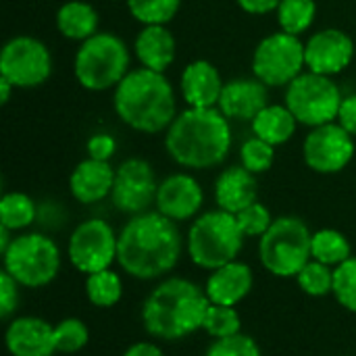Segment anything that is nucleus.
I'll list each match as a JSON object with an SVG mask.
<instances>
[{"label":"nucleus","mask_w":356,"mask_h":356,"mask_svg":"<svg viewBox=\"0 0 356 356\" xmlns=\"http://www.w3.org/2000/svg\"><path fill=\"white\" fill-rule=\"evenodd\" d=\"M181 250L184 238L177 223L159 211H146L121 227L117 263L134 280L152 282L177 267Z\"/></svg>","instance_id":"obj_1"},{"label":"nucleus","mask_w":356,"mask_h":356,"mask_svg":"<svg viewBox=\"0 0 356 356\" xmlns=\"http://www.w3.org/2000/svg\"><path fill=\"white\" fill-rule=\"evenodd\" d=\"M209 307L204 288L186 277H165L142 305V325L154 340L177 342L202 330Z\"/></svg>","instance_id":"obj_2"},{"label":"nucleus","mask_w":356,"mask_h":356,"mask_svg":"<svg viewBox=\"0 0 356 356\" xmlns=\"http://www.w3.org/2000/svg\"><path fill=\"white\" fill-rule=\"evenodd\" d=\"M169 156L192 171L221 165L232 150L229 119L219 108H192L177 113L165 136Z\"/></svg>","instance_id":"obj_3"},{"label":"nucleus","mask_w":356,"mask_h":356,"mask_svg":"<svg viewBox=\"0 0 356 356\" xmlns=\"http://www.w3.org/2000/svg\"><path fill=\"white\" fill-rule=\"evenodd\" d=\"M113 106L117 117L140 134H161L177 117V100L165 73L146 67L131 69L115 88Z\"/></svg>","instance_id":"obj_4"},{"label":"nucleus","mask_w":356,"mask_h":356,"mask_svg":"<svg viewBox=\"0 0 356 356\" xmlns=\"http://www.w3.org/2000/svg\"><path fill=\"white\" fill-rule=\"evenodd\" d=\"M244 232L238 217L215 209L198 215L186 236V250L190 261L207 271L238 261L244 248Z\"/></svg>","instance_id":"obj_5"},{"label":"nucleus","mask_w":356,"mask_h":356,"mask_svg":"<svg viewBox=\"0 0 356 356\" xmlns=\"http://www.w3.org/2000/svg\"><path fill=\"white\" fill-rule=\"evenodd\" d=\"M129 63L131 54L127 44L111 31H98L77 48L73 73L81 88L90 92H104L123 81L131 71Z\"/></svg>","instance_id":"obj_6"},{"label":"nucleus","mask_w":356,"mask_h":356,"mask_svg":"<svg viewBox=\"0 0 356 356\" xmlns=\"http://www.w3.org/2000/svg\"><path fill=\"white\" fill-rule=\"evenodd\" d=\"M313 234L300 217H277L259 238V261L275 277H296L311 257Z\"/></svg>","instance_id":"obj_7"},{"label":"nucleus","mask_w":356,"mask_h":356,"mask_svg":"<svg viewBox=\"0 0 356 356\" xmlns=\"http://www.w3.org/2000/svg\"><path fill=\"white\" fill-rule=\"evenodd\" d=\"M4 271L21 288H44L60 271V248L42 232H25L13 238L2 252Z\"/></svg>","instance_id":"obj_8"},{"label":"nucleus","mask_w":356,"mask_h":356,"mask_svg":"<svg viewBox=\"0 0 356 356\" xmlns=\"http://www.w3.org/2000/svg\"><path fill=\"white\" fill-rule=\"evenodd\" d=\"M342 98L344 96L332 77L305 71L286 88L284 104L292 111L300 125L313 129L338 119Z\"/></svg>","instance_id":"obj_9"},{"label":"nucleus","mask_w":356,"mask_h":356,"mask_svg":"<svg viewBox=\"0 0 356 356\" xmlns=\"http://www.w3.org/2000/svg\"><path fill=\"white\" fill-rule=\"evenodd\" d=\"M305 67V42L286 31L263 38L252 52V73L267 88H288Z\"/></svg>","instance_id":"obj_10"},{"label":"nucleus","mask_w":356,"mask_h":356,"mask_svg":"<svg viewBox=\"0 0 356 356\" xmlns=\"http://www.w3.org/2000/svg\"><path fill=\"white\" fill-rule=\"evenodd\" d=\"M119 234L104 219H86L69 236V263L83 275L111 269L117 261Z\"/></svg>","instance_id":"obj_11"},{"label":"nucleus","mask_w":356,"mask_h":356,"mask_svg":"<svg viewBox=\"0 0 356 356\" xmlns=\"http://www.w3.org/2000/svg\"><path fill=\"white\" fill-rule=\"evenodd\" d=\"M52 73V56L44 42L31 35L10 38L0 52V75L15 88L29 90L46 83Z\"/></svg>","instance_id":"obj_12"},{"label":"nucleus","mask_w":356,"mask_h":356,"mask_svg":"<svg viewBox=\"0 0 356 356\" xmlns=\"http://www.w3.org/2000/svg\"><path fill=\"white\" fill-rule=\"evenodd\" d=\"M355 156V138L338 123L313 127L302 144V159L315 173H340Z\"/></svg>","instance_id":"obj_13"},{"label":"nucleus","mask_w":356,"mask_h":356,"mask_svg":"<svg viewBox=\"0 0 356 356\" xmlns=\"http://www.w3.org/2000/svg\"><path fill=\"white\" fill-rule=\"evenodd\" d=\"M159 181L154 169L144 159H127L117 167L111 200L125 215H142L156 202Z\"/></svg>","instance_id":"obj_14"},{"label":"nucleus","mask_w":356,"mask_h":356,"mask_svg":"<svg viewBox=\"0 0 356 356\" xmlns=\"http://www.w3.org/2000/svg\"><path fill=\"white\" fill-rule=\"evenodd\" d=\"M356 54L353 38L342 29H321L305 42L307 69L319 75L334 77L350 67Z\"/></svg>","instance_id":"obj_15"},{"label":"nucleus","mask_w":356,"mask_h":356,"mask_svg":"<svg viewBox=\"0 0 356 356\" xmlns=\"http://www.w3.org/2000/svg\"><path fill=\"white\" fill-rule=\"evenodd\" d=\"M204 204L202 186L190 173H173L159 181L156 190V211L175 223L196 219Z\"/></svg>","instance_id":"obj_16"},{"label":"nucleus","mask_w":356,"mask_h":356,"mask_svg":"<svg viewBox=\"0 0 356 356\" xmlns=\"http://www.w3.org/2000/svg\"><path fill=\"white\" fill-rule=\"evenodd\" d=\"M4 346L10 356H52L56 355L54 325L42 317H15L4 332Z\"/></svg>","instance_id":"obj_17"},{"label":"nucleus","mask_w":356,"mask_h":356,"mask_svg":"<svg viewBox=\"0 0 356 356\" xmlns=\"http://www.w3.org/2000/svg\"><path fill=\"white\" fill-rule=\"evenodd\" d=\"M269 104V88L257 77L225 81L217 108L229 121H252Z\"/></svg>","instance_id":"obj_18"},{"label":"nucleus","mask_w":356,"mask_h":356,"mask_svg":"<svg viewBox=\"0 0 356 356\" xmlns=\"http://www.w3.org/2000/svg\"><path fill=\"white\" fill-rule=\"evenodd\" d=\"M225 81L211 60L198 58L186 65L179 81L181 96L192 108H217Z\"/></svg>","instance_id":"obj_19"},{"label":"nucleus","mask_w":356,"mask_h":356,"mask_svg":"<svg viewBox=\"0 0 356 356\" xmlns=\"http://www.w3.org/2000/svg\"><path fill=\"white\" fill-rule=\"evenodd\" d=\"M254 286V273L250 265L242 261H232L209 273L204 282V292L213 305L236 307L240 305Z\"/></svg>","instance_id":"obj_20"},{"label":"nucleus","mask_w":356,"mask_h":356,"mask_svg":"<svg viewBox=\"0 0 356 356\" xmlns=\"http://www.w3.org/2000/svg\"><path fill=\"white\" fill-rule=\"evenodd\" d=\"M115 173L117 169L108 161H96L86 159L75 165L69 177V190L71 196L79 204H96L111 196L115 186Z\"/></svg>","instance_id":"obj_21"},{"label":"nucleus","mask_w":356,"mask_h":356,"mask_svg":"<svg viewBox=\"0 0 356 356\" xmlns=\"http://www.w3.org/2000/svg\"><path fill=\"white\" fill-rule=\"evenodd\" d=\"M259 184L254 173H250L242 165H234L223 169L215 179V202L217 209L238 215L252 202H257Z\"/></svg>","instance_id":"obj_22"},{"label":"nucleus","mask_w":356,"mask_h":356,"mask_svg":"<svg viewBox=\"0 0 356 356\" xmlns=\"http://www.w3.org/2000/svg\"><path fill=\"white\" fill-rule=\"evenodd\" d=\"M177 44L167 25H144L134 42L138 63L150 71L165 73L175 60Z\"/></svg>","instance_id":"obj_23"},{"label":"nucleus","mask_w":356,"mask_h":356,"mask_svg":"<svg viewBox=\"0 0 356 356\" xmlns=\"http://www.w3.org/2000/svg\"><path fill=\"white\" fill-rule=\"evenodd\" d=\"M100 15L98 10L83 0H69L56 10V29L63 38L86 42L98 33Z\"/></svg>","instance_id":"obj_24"},{"label":"nucleus","mask_w":356,"mask_h":356,"mask_svg":"<svg viewBox=\"0 0 356 356\" xmlns=\"http://www.w3.org/2000/svg\"><path fill=\"white\" fill-rule=\"evenodd\" d=\"M252 134L271 146H282L290 142L296 134L298 121L286 104H267L252 121Z\"/></svg>","instance_id":"obj_25"},{"label":"nucleus","mask_w":356,"mask_h":356,"mask_svg":"<svg viewBox=\"0 0 356 356\" xmlns=\"http://www.w3.org/2000/svg\"><path fill=\"white\" fill-rule=\"evenodd\" d=\"M311 257L315 261L336 269L338 265H342L344 261H348L353 257V248H350L348 238L342 232L325 227V229H317L313 234Z\"/></svg>","instance_id":"obj_26"},{"label":"nucleus","mask_w":356,"mask_h":356,"mask_svg":"<svg viewBox=\"0 0 356 356\" xmlns=\"http://www.w3.org/2000/svg\"><path fill=\"white\" fill-rule=\"evenodd\" d=\"M38 219V207L25 192H6L0 200V225L10 232H25Z\"/></svg>","instance_id":"obj_27"},{"label":"nucleus","mask_w":356,"mask_h":356,"mask_svg":"<svg viewBox=\"0 0 356 356\" xmlns=\"http://www.w3.org/2000/svg\"><path fill=\"white\" fill-rule=\"evenodd\" d=\"M86 296L90 305L98 309L115 307L123 296V282L121 275L113 269H104L86 277Z\"/></svg>","instance_id":"obj_28"},{"label":"nucleus","mask_w":356,"mask_h":356,"mask_svg":"<svg viewBox=\"0 0 356 356\" xmlns=\"http://www.w3.org/2000/svg\"><path fill=\"white\" fill-rule=\"evenodd\" d=\"M275 13L282 31L300 38V33L313 25L317 17V4L315 0H282Z\"/></svg>","instance_id":"obj_29"},{"label":"nucleus","mask_w":356,"mask_h":356,"mask_svg":"<svg viewBox=\"0 0 356 356\" xmlns=\"http://www.w3.org/2000/svg\"><path fill=\"white\" fill-rule=\"evenodd\" d=\"M129 15L142 25H167L179 13L181 0H125Z\"/></svg>","instance_id":"obj_30"},{"label":"nucleus","mask_w":356,"mask_h":356,"mask_svg":"<svg viewBox=\"0 0 356 356\" xmlns=\"http://www.w3.org/2000/svg\"><path fill=\"white\" fill-rule=\"evenodd\" d=\"M300 290L313 298H323L334 292V267L311 259L296 275Z\"/></svg>","instance_id":"obj_31"},{"label":"nucleus","mask_w":356,"mask_h":356,"mask_svg":"<svg viewBox=\"0 0 356 356\" xmlns=\"http://www.w3.org/2000/svg\"><path fill=\"white\" fill-rule=\"evenodd\" d=\"M202 330L213 340H221V338L242 334L240 313L236 311V307H225V305H213L211 302V307L207 311V317H204Z\"/></svg>","instance_id":"obj_32"},{"label":"nucleus","mask_w":356,"mask_h":356,"mask_svg":"<svg viewBox=\"0 0 356 356\" xmlns=\"http://www.w3.org/2000/svg\"><path fill=\"white\" fill-rule=\"evenodd\" d=\"M90 342L88 325L77 317H67L54 325V344L56 353L63 355H75L83 350Z\"/></svg>","instance_id":"obj_33"},{"label":"nucleus","mask_w":356,"mask_h":356,"mask_svg":"<svg viewBox=\"0 0 356 356\" xmlns=\"http://www.w3.org/2000/svg\"><path fill=\"white\" fill-rule=\"evenodd\" d=\"M273 161H275V146H271L269 142L257 136L248 138L240 148V165L254 175L269 171L273 167Z\"/></svg>","instance_id":"obj_34"},{"label":"nucleus","mask_w":356,"mask_h":356,"mask_svg":"<svg viewBox=\"0 0 356 356\" xmlns=\"http://www.w3.org/2000/svg\"><path fill=\"white\" fill-rule=\"evenodd\" d=\"M336 300L350 313H356V257H350L334 269Z\"/></svg>","instance_id":"obj_35"},{"label":"nucleus","mask_w":356,"mask_h":356,"mask_svg":"<svg viewBox=\"0 0 356 356\" xmlns=\"http://www.w3.org/2000/svg\"><path fill=\"white\" fill-rule=\"evenodd\" d=\"M204 356H263L254 338L246 334H236L229 338L213 340Z\"/></svg>","instance_id":"obj_36"},{"label":"nucleus","mask_w":356,"mask_h":356,"mask_svg":"<svg viewBox=\"0 0 356 356\" xmlns=\"http://www.w3.org/2000/svg\"><path fill=\"white\" fill-rule=\"evenodd\" d=\"M236 217H238V223L246 238H261L273 223L269 209L265 204H261L259 200L252 202L250 207H246L244 211H240Z\"/></svg>","instance_id":"obj_37"},{"label":"nucleus","mask_w":356,"mask_h":356,"mask_svg":"<svg viewBox=\"0 0 356 356\" xmlns=\"http://www.w3.org/2000/svg\"><path fill=\"white\" fill-rule=\"evenodd\" d=\"M19 284L2 269L0 273V317L6 321L17 313L19 307Z\"/></svg>","instance_id":"obj_38"},{"label":"nucleus","mask_w":356,"mask_h":356,"mask_svg":"<svg viewBox=\"0 0 356 356\" xmlns=\"http://www.w3.org/2000/svg\"><path fill=\"white\" fill-rule=\"evenodd\" d=\"M88 156L96 161H111L117 150V140L111 134H94L86 144Z\"/></svg>","instance_id":"obj_39"},{"label":"nucleus","mask_w":356,"mask_h":356,"mask_svg":"<svg viewBox=\"0 0 356 356\" xmlns=\"http://www.w3.org/2000/svg\"><path fill=\"white\" fill-rule=\"evenodd\" d=\"M353 138H356V94H348L342 98L338 119H336Z\"/></svg>","instance_id":"obj_40"},{"label":"nucleus","mask_w":356,"mask_h":356,"mask_svg":"<svg viewBox=\"0 0 356 356\" xmlns=\"http://www.w3.org/2000/svg\"><path fill=\"white\" fill-rule=\"evenodd\" d=\"M238 6L248 15H267L271 10H277L282 0H236Z\"/></svg>","instance_id":"obj_41"},{"label":"nucleus","mask_w":356,"mask_h":356,"mask_svg":"<svg viewBox=\"0 0 356 356\" xmlns=\"http://www.w3.org/2000/svg\"><path fill=\"white\" fill-rule=\"evenodd\" d=\"M123 356H167L163 353L161 346H156L154 342H136L131 344Z\"/></svg>","instance_id":"obj_42"},{"label":"nucleus","mask_w":356,"mask_h":356,"mask_svg":"<svg viewBox=\"0 0 356 356\" xmlns=\"http://www.w3.org/2000/svg\"><path fill=\"white\" fill-rule=\"evenodd\" d=\"M13 90H17V88H15L6 77H2V75H0V102H2V104H6V102L10 100Z\"/></svg>","instance_id":"obj_43"},{"label":"nucleus","mask_w":356,"mask_h":356,"mask_svg":"<svg viewBox=\"0 0 356 356\" xmlns=\"http://www.w3.org/2000/svg\"><path fill=\"white\" fill-rule=\"evenodd\" d=\"M10 229H6V227H2L0 225V252H4L8 246H10V242H13V238H10Z\"/></svg>","instance_id":"obj_44"}]
</instances>
